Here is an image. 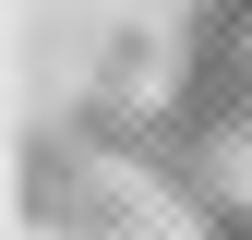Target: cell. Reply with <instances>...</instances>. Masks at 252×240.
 <instances>
[{
	"instance_id": "2",
	"label": "cell",
	"mask_w": 252,
	"mask_h": 240,
	"mask_svg": "<svg viewBox=\"0 0 252 240\" xmlns=\"http://www.w3.org/2000/svg\"><path fill=\"white\" fill-rule=\"evenodd\" d=\"M192 228H204V240H252V204H240V192H228V180H216V192H204V204H192Z\"/></svg>"
},
{
	"instance_id": "1",
	"label": "cell",
	"mask_w": 252,
	"mask_h": 240,
	"mask_svg": "<svg viewBox=\"0 0 252 240\" xmlns=\"http://www.w3.org/2000/svg\"><path fill=\"white\" fill-rule=\"evenodd\" d=\"M120 168L132 156H108L96 132H24V168H12V192H24V216H36L48 240H120Z\"/></svg>"
}]
</instances>
